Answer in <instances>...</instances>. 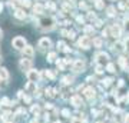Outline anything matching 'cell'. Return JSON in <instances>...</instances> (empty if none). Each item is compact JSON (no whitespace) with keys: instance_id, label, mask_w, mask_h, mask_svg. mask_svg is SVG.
I'll use <instances>...</instances> for the list:
<instances>
[{"instance_id":"cell-41","label":"cell","mask_w":129,"mask_h":123,"mask_svg":"<svg viewBox=\"0 0 129 123\" xmlns=\"http://www.w3.org/2000/svg\"><path fill=\"white\" fill-rule=\"evenodd\" d=\"M123 123H129V113H128V114H125V120H123Z\"/></svg>"},{"instance_id":"cell-36","label":"cell","mask_w":129,"mask_h":123,"mask_svg":"<svg viewBox=\"0 0 129 123\" xmlns=\"http://www.w3.org/2000/svg\"><path fill=\"white\" fill-rule=\"evenodd\" d=\"M88 19H89V20H95V19H96V16H95V13H92V12H89Z\"/></svg>"},{"instance_id":"cell-23","label":"cell","mask_w":129,"mask_h":123,"mask_svg":"<svg viewBox=\"0 0 129 123\" xmlns=\"http://www.w3.org/2000/svg\"><path fill=\"white\" fill-rule=\"evenodd\" d=\"M72 82H73V77L72 76H66V77H63V85H72Z\"/></svg>"},{"instance_id":"cell-49","label":"cell","mask_w":129,"mask_h":123,"mask_svg":"<svg viewBox=\"0 0 129 123\" xmlns=\"http://www.w3.org/2000/svg\"><path fill=\"white\" fill-rule=\"evenodd\" d=\"M2 122H3V119H2V116H0V123H2Z\"/></svg>"},{"instance_id":"cell-50","label":"cell","mask_w":129,"mask_h":123,"mask_svg":"<svg viewBox=\"0 0 129 123\" xmlns=\"http://www.w3.org/2000/svg\"><path fill=\"white\" fill-rule=\"evenodd\" d=\"M96 123H105V122H96Z\"/></svg>"},{"instance_id":"cell-33","label":"cell","mask_w":129,"mask_h":123,"mask_svg":"<svg viewBox=\"0 0 129 123\" xmlns=\"http://www.w3.org/2000/svg\"><path fill=\"white\" fill-rule=\"evenodd\" d=\"M123 45H125V50H126V52L129 53V37H126V39H125Z\"/></svg>"},{"instance_id":"cell-7","label":"cell","mask_w":129,"mask_h":123,"mask_svg":"<svg viewBox=\"0 0 129 123\" xmlns=\"http://www.w3.org/2000/svg\"><path fill=\"white\" fill-rule=\"evenodd\" d=\"M78 45H79V47H82V49H90V46H92V40L85 34V36H80Z\"/></svg>"},{"instance_id":"cell-42","label":"cell","mask_w":129,"mask_h":123,"mask_svg":"<svg viewBox=\"0 0 129 123\" xmlns=\"http://www.w3.org/2000/svg\"><path fill=\"white\" fill-rule=\"evenodd\" d=\"M79 7H80V9H86V5H85V3H82V2H80V3H79Z\"/></svg>"},{"instance_id":"cell-5","label":"cell","mask_w":129,"mask_h":123,"mask_svg":"<svg viewBox=\"0 0 129 123\" xmlns=\"http://www.w3.org/2000/svg\"><path fill=\"white\" fill-rule=\"evenodd\" d=\"M19 67H20V70H23V72H26V73H27L29 70H32V59L23 57V59L19 62Z\"/></svg>"},{"instance_id":"cell-19","label":"cell","mask_w":129,"mask_h":123,"mask_svg":"<svg viewBox=\"0 0 129 123\" xmlns=\"http://www.w3.org/2000/svg\"><path fill=\"white\" fill-rule=\"evenodd\" d=\"M92 43H93V46H95L96 49L102 47V39H101V37H95V39L92 40Z\"/></svg>"},{"instance_id":"cell-44","label":"cell","mask_w":129,"mask_h":123,"mask_svg":"<svg viewBox=\"0 0 129 123\" xmlns=\"http://www.w3.org/2000/svg\"><path fill=\"white\" fill-rule=\"evenodd\" d=\"M78 22H79V23H83V22H85V19H83V17H80V16H79V17H78Z\"/></svg>"},{"instance_id":"cell-16","label":"cell","mask_w":129,"mask_h":123,"mask_svg":"<svg viewBox=\"0 0 129 123\" xmlns=\"http://www.w3.org/2000/svg\"><path fill=\"white\" fill-rule=\"evenodd\" d=\"M13 14H14V17H16V19H20V20L26 19V12H24L23 9H16Z\"/></svg>"},{"instance_id":"cell-40","label":"cell","mask_w":129,"mask_h":123,"mask_svg":"<svg viewBox=\"0 0 129 123\" xmlns=\"http://www.w3.org/2000/svg\"><path fill=\"white\" fill-rule=\"evenodd\" d=\"M95 26H96V27H102V20H98V22L95 23Z\"/></svg>"},{"instance_id":"cell-34","label":"cell","mask_w":129,"mask_h":123,"mask_svg":"<svg viewBox=\"0 0 129 123\" xmlns=\"http://www.w3.org/2000/svg\"><path fill=\"white\" fill-rule=\"evenodd\" d=\"M20 3H22V6H24V7H29V6L32 5V3H30V0H22Z\"/></svg>"},{"instance_id":"cell-12","label":"cell","mask_w":129,"mask_h":123,"mask_svg":"<svg viewBox=\"0 0 129 123\" xmlns=\"http://www.w3.org/2000/svg\"><path fill=\"white\" fill-rule=\"evenodd\" d=\"M2 119H3V122L5 123H12L14 119V114L12 112H5V113L2 114Z\"/></svg>"},{"instance_id":"cell-2","label":"cell","mask_w":129,"mask_h":123,"mask_svg":"<svg viewBox=\"0 0 129 123\" xmlns=\"http://www.w3.org/2000/svg\"><path fill=\"white\" fill-rule=\"evenodd\" d=\"M12 46H13L16 50H23L24 47L27 46L26 45V39L22 37V36H16L13 40H12Z\"/></svg>"},{"instance_id":"cell-14","label":"cell","mask_w":129,"mask_h":123,"mask_svg":"<svg viewBox=\"0 0 129 123\" xmlns=\"http://www.w3.org/2000/svg\"><path fill=\"white\" fill-rule=\"evenodd\" d=\"M111 36L116 37V39L120 36V27L118 26V24H113V26H111Z\"/></svg>"},{"instance_id":"cell-9","label":"cell","mask_w":129,"mask_h":123,"mask_svg":"<svg viewBox=\"0 0 129 123\" xmlns=\"http://www.w3.org/2000/svg\"><path fill=\"white\" fill-rule=\"evenodd\" d=\"M83 96L88 99V100H93L95 99V96H96V92H95V89L93 87H86L85 90H83Z\"/></svg>"},{"instance_id":"cell-39","label":"cell","mask_w":129,"mask_h":123,"mask_svg":"<svg viewBox=\"0 0 129 123\" xmlns=\"http://www.w3.org/2000/svg\"><path fill=\"white\" fill-rule=\"evenodd\" d=\"M46 7H47V9H50V10H53V9H55V5H53L52 2H49V3H46Z\"/></svg>"},{"instance_id":"cell-24","label":"cell","mask_w":129,"mask_h":123,"mask_svg":"<svg viewBox=\"0 0 129 123\" xmlns=\"http://www.w3.org/2000/svg\"><path fill=\"white\" fill-rule=\"evenodd\" d=\"M106 69H108V72H109V73H115L116 72V70H115V64H113V63H108Z\"/></svg>"},{"instance_id":"cell-35","label":"cell","mask_w":129,"mask_h":123,"mask_svg":"<svg viewBox=\"0 0 129 123\" xmlns=\"http://www.w3.org/2000/svg\"><path fill=\"white\" fill-rule=\"evenodd\" d=\"M62 114H63L64 117H70V112H69L68 109H63V110H62Z\"/></svg>"},{"instance_id":"cell-26","label":"cell","mask_w":129,"mask_h":123,"mask_svg":"<svg viewBox=\"0 0 129 123\" xmlns=\"http://www.w3.org/2000/svg\"><path fill=\"white\" fill-rule=\"evenodd\" d=\"M45 76H46V77H49V79H55L56 77V74L52 72V70H46V72H45Z\"/></svg>"},{"instance_id":"cell-11","label":"cell","mask_w":129,"mask_h":123,"mask_svg":"<svg viewBox=\"0 0 129 123\" xmlns=\"http://www.w3.org/2000/svg\"><path fill=\"white\" fill-rule=\"evenodd\" d=\"M22 52H23V57H26V59H32L33 56H35V49H33L32 46H26Z\"/></svg>"},{"instance_id":"cell-31","label":"cell","mask_w":129,"mask_h":123,"mask_svg":"<svg viewBox=\"0 0 129 123\" xmlns=\"http://www.w3.org/2000/svg\"><path fill=\"white\" fill-rule=\"evenodd\" d=\"M123 27H125V30H126V33H129V17L125 19V22H123Z\"/></svg>"},{"instance_id":"cell-38","label":"cell","mask_w":129,"mask_h":123,"mask_svg":"<svg viewBox=\"0 0 129 123\" xmlns=\"http://www.w3.org/2000/svg\"><path fill=\"white\" fill-rule=\"evenodd\" d=\"M96 73H98V74H102V73H103V66H98V67H96Z\"/></svg>"},{"instance_id":"cell-43","label":"cell","mask_w":129,"mask_h":123,"mask_svg":"<svg viewBox=\"0 0 129 123\" xmlns=\"http://www.w3.org/2000/svg\"><path fill=\"white\" fill-rule=\"evenodd\" d=\"M24 102H26V103H30V97H29V96H24V99H23Z\"/></svg>"},{"instance_id":"cell-29","label":"cell","mask_w":129,"mask_h":123,"mask_svg":"<svg viewBox=\"0 0 129 123\" xmlns=\"http://www.w3.org/2000/svg\"><path fill=\"white\" fill-rule=\"evenodd\" d=\"M95 6H96L98 9H103V7H105V5H103L102 0H95Z\"/></svg>"},{"instance_id":"cell-46","label":"cell","mask_w":129,"mask_h":123,"mask_svg":"<svg viewBox=\"0 0 129 123\" xmlns=\"http://www.w3.org/2000/svg\"><path fill=\"white\" fill-rule=\"evenodd\" d=\"M52 107H53V106H52L50 103H47V105H46V109H52Z\"/></svg>"},{"instance_id":"cell-15","label":"cell","mask_w":129,"mask_h":123,"mask_svg":"<svg viewBox=\"0 0 129 123\" xmlns=\"http://www.w3.org/2000/svg\"><path fill=\"white\" fill-rule=\"evenodd\" d=\"M9 80V72H7V69L2 67L0 69V82H7Z\"/></svg>"},{"instance_id":"cell-10","label":"cell","mask_w":129,"mask_h":123,"mask_svg":"<svg viewBox=\"0 0 129 123\" xmlns=\"http://www.w3.org/2000/svg\"><path fill=\"white\" fill-rule=\"evenodd\" d=\"M70 103L75 106V107H82L83 106V102H82V97L79 95H75L70 97Z\"/></svg>"},{"instance_id":"cell-18","label":"cell","mask_w":129,"mask_h":123,"mask_svg":"<svg viewBox=\"0 0 129 123\" xmlns=\"http://www.w3.org/2000/svg\"><path fill=\"white\" fill-rule=\"evenodd\" d=\"M113 49H115L116 52H123L125 50V45L123 43H120V42H116L115 46H113Z\"/></svg>"},{"instance_id":"cell-1","label":"cell","mask_w":129,"mask_h":123,"mask_svg":"<svg viewBox=\"0 0 129 123\" xmlns=\"http://www.w3.org/2000/svg\"><path fill=\"white\" fill-rule=\"evenodd\" d=\"M37 26L42 30H53L56 26V19L52 17V16H47V17H42L39 22H37Z\"/></svg>"},{"instance_id":"cell-32","label":"cell","mask_w":129,"mask_h":123,"mask_svg":"<svg viewBox=\"0 0 129 123\" xmlns=\"http://www.w3.org/2000/svg\"><path fill=\"white\" fill-rule=\"evenodd\" d=\"M56 59V53H49L47 55V62H53Z\"/></svg>"},{"instance_id":"cell-4","label":"cell","mask_w":129,"mask_h":123,"mask_svg":"<svg viewBox=\"0 0 129 123\" xmlns=\"http://www.w3.org/2000/svg\"><path fill=\"white\" fill-rule=\"evenodd\" d=\"M37 46H39L40 52H47V50H50V47H52V40L49 37H42Z\"/></svg>"},{"instance_id":"cell-21","label":"cell","mask_w":129,"mask_h":123,"mask_svg":"<svg viewBox=\"0 0 129 123\" xmlns=\"http://www.w3.org/2000/svg\"><path fill=\"white\" fill-rule=\"evenodd\" d=\"M30 112H32V113L35 114V116H39V112H40V107H39L37 105H36V106L33 105L32 107H30Z\"/></svg>"},{"instance_id":"cell-8","label":"cell","mask_w":129,"mask_h":123,"mask_svg":"<svg viewBox=\"0 0 129 123\" xmlns=\"http://www.w3.org/2000/svg\"><path fill=\"white\" fill-rule=\"evenodd\" d=\"M72 70H73L75 73H80V72H85V62L80 59L75 60L73 64H72Z\"/></svg>"},{"instance_id":"cell-3","label":"cell","mask_w":129,"mask_h":123,"mask_svg":"<svg viewBox=\"0 0 129 123\" xmlns=\"http://www.w3.org/2000/svg\"><path fill=\"white\" fill-rule=\"evenodd\" d=\"M95 63L98 66H105V64L109 63V56L106 55V53H103V52L96 53V56H95Z\"/></svg>"},{"instance_id":"cell-17","label":"cell","mask_w":129,"mask_h":123,"mask_svg":"<svg viewBox=\"0 0 129 123\" xmlns=\"http://www.w3.org/2000/svg\"><path fill=\"white\" fill-rule=\"evenodd\" d=\"M119 64H120V67L123 69V70H126V72L129 70V66H128V59H125V57H119Z\"/></svg>"},{"instance_id":"cell-22","label":"cell","mask_w":129,"mask_h":123,"mask_svg":"<svg viewBox=\"0 0 129 123\" xmlns=\"http://www.w3.org/2000/svg\"><path fill=\"white\" fill-rule=\"evenodd\" d=\"M106 12H108V16H111V17H113V16H115V7H113V6H109V7H108V9H106Z\"/></svg>"},{"instance_id":"cell-27","label":"cell","mask_w":129,"mask_h":123,"mask_svg":"<svg viewBox=\"0 0 129 123\" xmlns=\"http://www.w3.org/2000/svg\"><path fill=\"white\" fill-rule=\"evenodd\" d=\"M66 47H68V46H66L64 42H57V49H59V50H66Z\"/></svg>"},{"instance_id":"cell-45","label":"cell","mask_w":129,"mask_h":123,"mask_svg":"<svg viewBox=\"0 0 129 123\" xmlns=\"http://www.w3.org/2000/svg\"><path fill=\"white\" fill-rule=\"evenodd\" d=\"M125 7H128V9H129V0H126V2H125Z\"/></svg>"},{"instance_id":"cell-13","label":"cell","mask_w":129,"mask_h":123,"mask_svg":"<svg viewBox=\"0 0 129 123\" xmlns=\"http://www.w3.org/2000/svg\"><path fill=\"white\" fill-rule=\"evenodd\" d=\"M24 90L27 92V93H30V95L36 93V83L35 82H27V85L24 86Z\"/></svg>"},{"instance_id":"cell-37","label":"cell","mask_w":129,"mask_h":123,"mask_svg":"<svg viewBox=\"0 0 129 123\" xmlns=\"http://www.w3.org/2000/svg\"><path fill=\"white\" fill-rule=\"evenodd\" d=\"M125 86V80L123 79H120L119 82H118V86H116V89H118V87H123Z\"/></svg>"},{"instance_id":"cell-25","label":"cell","mask_w":129,"mask_h":123,"mask_svg":"<svg viewBox=\"0 0 129 123\" xmlns=\"http://www.w3.org/2000/svg\"><path fill=\"white\" fill-rule=\"evenodd\" d=\"M112 82H113V79H112V77H108V79H105L102 83H103V86H105V87H108V86H111V85H112Z\"/></svg>"},{"instance_id":"cell-47","label":"cell","mask_w":129,"mask_h":123,"mask_svg":"<svg viewBox=\"0 0 129 123\" xmlns=\"http://www.w3.org/2000/svg\"><path fill=\"white\" fill-rule=\"evenodd\" d=\"M2 10H3V3H0V13H2Z\"/></svg>"},{"instance_id":"cell-6","label":"cell","mask_w":129,"mask_h":123,"mask_svg":"<svg viewBox=\"0 0 129 123\" xmlns=\"http://www.w3.org/2000/svg\"><path fill=\"white\" fill-rule=\"evenodd\" d=\"M26 74H27V79H29V82H39V80H40V72H39V70H35V69H32V70H29L27 73H26Z\"/></svg>"},{"instance_id":"cell-30","label":"cell","mask_w":129,"mask_h":123,"mask_svg":"<svg viewBox=\"0 0 129 123\" xmlns=\"http://www.w3.org/2000/svg\"><path fill=\"white\" fill-rule=\"evenodd\" d=\"M83 30H85V33H86V36H88L89 33H92V32H95V29H93L92 26H85V29H83Z\"/></svg>"},{"instance_id":"cell-28","label":"cell","mask_w":129,"mask_h":123,"mask_svg":"<svg viewBox=\"0 0 129 123\" xmlns=\"http://www.w3.org/2000/svg\"><path fill=\"white\" fill-rule=\"evenodd\" d=\"M102 36H103V37H109V36H111V27L103 29V32H102Z\"/></svg>"},{"instance_id":"cell-51","label":"cell","mask_w":129,"mask_h":123,"mask_svg":"<svg viewBox=\"0 0 129 123\" xmlns=\"http://www.w3.org/2000/svg\"><path fill=\"white\" fill-rule=\"evenodd\" d=\"M12 123H13V122H12Z\"/></svg>"},{"instance_id":"cell-20","label":"cell","mask_w":129,"mask_h":123,"mask_svg":"<svg viewBox=\"0 0 129 123\" xmlns=\"http://www.w3.org/2000/svg\"><path fill=\"white\" fill-rule=\"evenodd\" d=\"M43 9H45V7H43L42 5H36V6H33V12H35V13H37V14L43 13Z\"/></svg>"},{"instance_id":"cell-48","label":"cell","mask_w":129,"mask_h":123,"mask_svg":"<svg viewBox=\"0 0 129 123\" xmlns=\"http://www.w3.org/2000/svg\"><path fill=\"white\" fill-rule=\"evenodd\" d=\"M0 39H3V32H2V29H0Z\"/></svg>"}]
</instances>
